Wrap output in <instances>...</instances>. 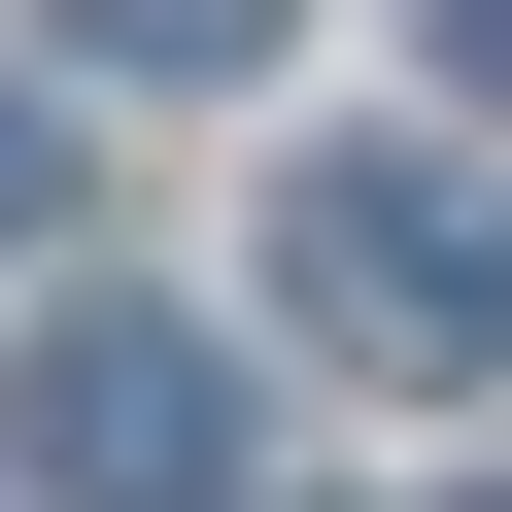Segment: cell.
Returning a JSON list of instances; mask_svg holds the SVG:
<instances>
[{"label": "cell", "mask_w": 512, "mask_h": 512, "mask_svg": "<svg viewBox=\"0 0 512 512\" xmlns=\"http://www.w3.org/2000/svg\"><path fill=\"white\" fill-rule=\"evenodd\" d=\"M274 274H308V342H376V376H478V342H512V171H444V137H342V171H274Z\"/></svg>", "instance_id": "6da1fadb"}, {"label": "cell", "mask_w": 512, "mask_h": 512, "mask_svg": "<svg viewBox=\"0 0 512 512\" xmlns=\"http://www.w3.org/2000/svg\"><path fill=\"white\" fill-rule=\"evenodd\" d=\"M0 478H69V512H239V376H205V308H35V376H0Z\"/></svg>", "instance_id": "7a4b0ae2"}, {"label": "cell", "mask_w": 512, "mask_h": 512, "mask_svg": "<svg viewBox=\"0 0 512 512\" xmlns=\"http://www.w3.org/2000/svg\"><path fill=\"white\" fill-rule=\"evenodd\" d=\"M274 35H308V0H69V69H171V103H205V69H274Z\"/></svg>", "instance_id": "3957f363"}, {"label": "cell", "mask_w": 512, "mask_h": 512, "mask_svg": "<svg viewBox=\"0 0 512 512\" xmlns=\"http://www.w3.org/2000/svg\"><path fill=\"white\" fill-rule=\"evenodd\" d=\"M35 205H69V137H35V69H0V239H35Z\"/></svg>", "instance_id": "277c9868"}, {"label": "cell", "mask_w": 512, "mask_h": 512, "mask_svg": "<svg viewBox=\"0 0 512 512\" xmlns=\"http://www.w3.org/2000/svg\"><path fill=\"white\" fill-rule=\"evenodd\" d=\"M444 69H512V0H444Z\"/></svg>", "instance_id": "5b68a950"}]
</instances>
